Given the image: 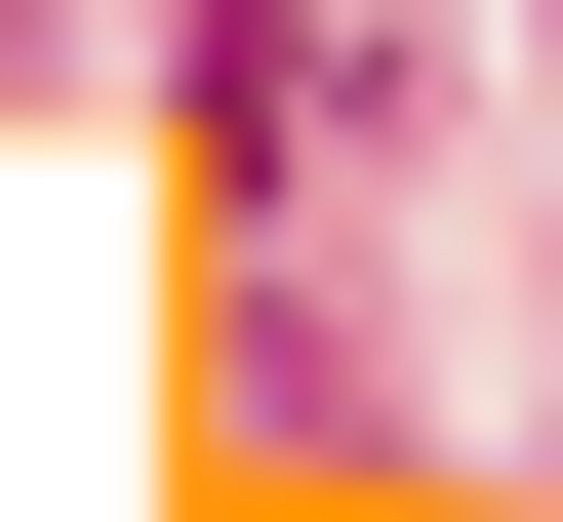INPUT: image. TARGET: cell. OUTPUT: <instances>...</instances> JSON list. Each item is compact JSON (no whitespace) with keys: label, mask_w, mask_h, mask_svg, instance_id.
I'll list each match as a JSON object with an SVG mask.
<instances>
[{"label":"cell","mask_w":563,"mask_h":522,"mask_svg":"<svg viewBox=\"0 0 563 522\" xmlns=\"http://www.w3.org/2000/svg\"><path fill=\"white\" fill-rule=\"evenodd\" d=\"M363 121H402V41H201V162H242V201H282V162H363Z\"/></svg>","instance_id":"6da1fadb"}]
</instances>
